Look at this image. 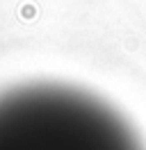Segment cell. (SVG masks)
<instances>
[{
	"instance_id": "6da1fadb",
	"label": "cell",
	"mask_w": 146,
	"mask_h": 150,
	"mask_svg": "<svg viewBox=\"0 0 146 150\" xmlns=\"http://www.w3.org/2000/svg\"><path fill=\"white\" fill-rule=\"evenodd\" d=\"M0 150H144L107 103L62 84L0 96Z\"/></svg>"
}]
</instances>
